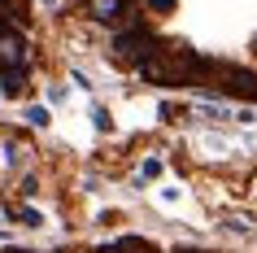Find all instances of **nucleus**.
<instances>
[{
	"instance_id": "1",
	"label": "nucleus",
	"mask_w": 257,
	"mask_h": 253,
	"mask_svg": "<svg viewBox=\"0 0 257 253\" xmlns=\"http://www.w3.org/2000/svg\"><path fill=\"white\" fill-rule=\"evenodd\" d=\"M140 74L144 83H157V88H188L201 79V57L188 44H157V53L140 66Z\"/></svg>"
},
{
	"instance_id": "2",
	"label": "nucleus",
	"mask_w": 257,
	"mask_h": 253,
	"mask_svg": "<svg viewBox=\"0 0 257 253\" xmlns=\"http://www.w3.org/2000/svg\"><path fill=\"white\" fill-rule=\"evenodd\" d=\"M201 88H209L214 96L222 101H257V70H244V66H231V61H218V57H201Z\"/></svg>"
},
{
	"instance_id": "3",
	"label": "nucleus",
	"mask_w": 257,
	"mask_h": 253,
	"mask_svg": "<svg viewBox=\"0 0 257 253\" xmlns=\"http://www.w3.org/2000/svg\"><path fill=\"white\" fill-rule=\"evenodd\" d=\"M157 53V40H153V31L144 27V22H136V27H122L113 40H109L105 57H109V66H118V70H131V66H144L149 57Z\"/></svg>"
},
{
	"instance_id": "4",
	"label": "nucleus",
	"mask_w": 257,
	"mask_h": 253,
	"mask_svg": "<svg viewBox=\"0 0 257 253\" xmlns=\"http://www.w3.org/2000/svg\"><path fill=\"white\" fill-rule=\"evenodd\" d=\"M5 70H31V44L27 31L14 22H0V74Z\"/></svg>"
},
{
	"instance_id": "5",
	"label": "nucleus",
	"mask_w": 257,
	"mask_h": 253,
	"mask_svg": "<svg viewBox=\"0 0 257 253\" xmlns=\"http://www.w3.org/2000/svg\"><path fill=\"white\" fill-rule=\"evenodd\" d=\"M122 9H126V0H83V14L92 22H118Z\"/></svg>"
},
{
	"instance_id": "6",
	"label": "nucleus",
	"mask_w": 257,
	"mask_h": 253,
	"mask_svg": "<svg viewBox=\"0 0 257 253\" xmlns=\"http://www.w3.org/2000/svg\"><path fill=\"white\" fill-rule=\"evenodd\" d=\"M0 92L9 96V101H22V96L31 92V70H5V74H0Z\"/></svg>"
},
{
	"instance_id": "7",
	"label": "nucleus",
	"mask_w": 257,
	"mask_h": 253,
	"mask_svg": "<svg viewBox=\"0 0 257 253\" xmlns=\"http://www.w3.org/2000/svg\"><path fill=\"white\" fill-rule=\"evenodd\" d=\"M5 161H9V171H27L31 166V144L22 135H14V140L5 144Z\"/></svg>"
},
{
	"instance_id": "8",
	"label": "nucleus",
	"mask_w": 257,
	"mask_h": 253,
	"mask_svg": "<svg viewBox=\"0 0 257 253\" xmlns=\"http://www.w3.org/2000/svg\"><path fill=\"white\" fill-rule=\"evenodd\" d=\"M113 249H118V253H157V244L144 240V236H118V240H113Z\"/></svg>"
},
{
	"instance_id": "9",
	"label": "nucleus",
	"mask_w": 257,
	"mask_h": 253,
	"mask_svg": "<svg viewBox=\"0 0 257 253\" xmlns=\"http://www.w3.org/2000/svg\"><path fill=\"white\" fill-rule=\"evenodd\" d=\"M92 122H96V131H113V118H109V109H105V105H96V109H92Z\"/></svg>"
},
{
	"instance_id": "10",
	"label": "nucleus",
	"mask_w": 257,
	"mask_h": 253,
	"mask_svg": "<svg viewBox=\"0 0 257 253\" xmlns=\"http://www.w3.org/2000/svg\"><path fill=\"white\" fill-rule=\"evenodd\" d=\"M157 175H162V157H149L144 166H140V179H144V184H149V179H157Z\"/></svg>"
},
{
	"instance_id": "11",
	"label": "nucleus",
	"mask_w": 257,
	"mask_h": 253,
	"mask_svg": "<svg viewBox=\"0 0 257 253\" xmlns=\"http://www.w3.org/2000/svg\"><path fill=\"white\" fill-rule=\"evenodd\" d=\"M27 122H31V127H48V109H44V105H31L27 109Z\"/></svg>"
},
{
	"instance_id": "12",
	"label": "nucleus",
	"mask_w": 257,
	"mask_h": 253,
	"mask_svg": "<svg viewBox=\"0 0 257 253\" xmlns=\"http://www.w3.org/2000/svg\"><path fill=\"white\" fill-rule=\"evenodd\" d=\"M149 9H153V14H175L179 0H149Z\"/></svg>"
},
{
	"instance_id": "13",
	"label": "nucleus",
	"mask_w": 257,
	"mask_h": 253,
	"mask_svg": "<svg viewBox=\"0 0 257 253\" xmlns=\"http://www.w3.org/2000/svg\"><path fill=\"white\" fill-rule=\"evenodd\" d=\"M44 9H61V0H40Z\"/></svg>"
},
{
	"instance_id": "14",
	"label": "nucleus",
	"mask_w": 257,
	"mask_h": 253,
	"mask_svg": "<svg viewBox=\"0 0 257 253\" xmlns=\"http://www.w3.org/2000/svg\"><path fill=\"white\" fill-rule=\"evenodd\" d=\"M5 253H31V249H5Z\"/></svg>"
},
{
	"instance_id": "15",
	"label": "nucleus",
	"mask_w": 257,
	"mask_h": 253,
	"mask_svg": "<svg viewBox=\"0 0 257 253\" xmlns=\"http://www.w3.org/2000/svg\"><path fill=\"white\" fill-rule=\"evenodd\" d=\"M253 57H257V35H253Z\"/></svg>"
},
{
	"instance_id": "16",
	"label": "nucleus",
	"mask_w": 257,
	"mask_h": 253,
	"mask_svg": "<svg viewBox=\"0 0 257 253\" xmlns=\"http://www.w3.org/2000/svg\"><path fill=\"white\" fill-rule=\"evenodd\" d=\"M126 5H136V0H126Z\"/></svg>"
},
{
	"instance_id": "17",
	"label": "nucleus",
	"mask_w": 257,
	"mask_h": 253,
	"mask_svg": "<svg viewBox=\"0 0 257 253\" xmlns=\"http://www.w3.org/2000/svg\"><path fill=\"white\" fill-rule=\"evenodd\" d=\"M179 253H188V249H179Z\"/></svg>"
}]
</instances>
